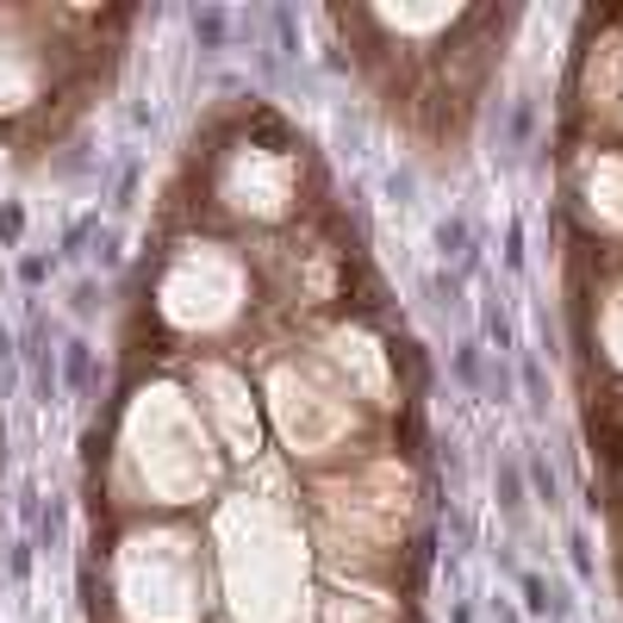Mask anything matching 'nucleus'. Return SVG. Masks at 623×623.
Masks as SVG:
<instances>
[{
  "label": "nucleus",
  "mask_w": 623,
  "mask_h": 623,
  "mask_svg": "<svg viewBox=\"0 0 623 623\" xmlns=\"http://www.w3.org/2000/svg\"><path fill=\"white\" fill-rule=\"evenodd\" d=\"M436 244H443V256H455L462 268H474V237H467L462 218H449V225H436Z\"/></svg>",
  "instance_id": "nucleus-1"
},
{
  "label": "nucleus",
  "mask_w": 623,
  "mask_h": 623,
  "mask_svg": "<svg viewBox=\"0 0 623 623\" xmlns=\"http://www.w3.org/2000/svg\"><path fill=\"white\" fill-rule=\"evenodd\" d=\"M524 605H530V617H548V611H555V592H548L536 574H524Z\"/></svg>",
  "instance_id": "nucleus-2"
},
{
  "label": "nucleus",
  "mask_w": 623,
  "mask_h": 623,
  "mask_svg": "<svg viewBox=\"0 0 623 623\" xmlns=\"http://www.w3.org/2000/svg\"><path fill=\"white\" fill-rule=\"evenodd\" d=\"M567 548H574V567H580V580H592V548H586V536H580V530H574V543H567Z\"/></svg>",
  "instance_id": "nucleus-3"
}]
</instances>
